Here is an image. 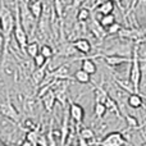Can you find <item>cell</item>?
Returning a JSON list of instances; mask_svg holds the SVG:
<instances>
[{
	"label": "cell",
	"mask_w": 146,
	"mask_h": 146,
	"mask_svg": "<svg viewBox=\"0 0 146 146\" xmlns=\"http://www.w3.org/2000/svg\"><path fill=\"white\" fill-rule=\"evenodd\" d=\"M14 28H13V35H14V40L17 41L18 48L22 51V54H27L26 53V48L28 44V36L26 33V30L23 27V22L21 18V8L19 4L15 1V12H14Z\"/></svg>",
	"instance_id": "6da1fadb"
},
{
	"label": "cell",
	"mask_w": 146,
	"mask_h": 146,
	"mask_svg": "<svg viewBox=\"0 0 146 146\" xmlns=\"http://www.w3.org/2000/svg\"><path fill=\"white\" fill-rule=\"evenodd\" d=\"M142 59H140L139 56V44L135 42L133 50H132V62H131V69H129V81H131L132 86L135 88V92H140V85H141V66L140 62Z\"/></svg>",
	"instance_id": "7a4b0ae2"
},
{
	"label": "cell",
	"mask_w": 146,
	"mask_h": 146,
	"mask_svg": "<svg viewBox=\"0 0 146 146\" xmlns=\"http://www.w3.org/2000/svg\"><path fill=\"white\" fill-rule=\"evenodd\" d=\"M98 144L103 146H122V145H128V140L126 139V136L122 132L114 131L105 135L103 140L98 141Z\"/></svg>",
	"instance_id": "3957f363"
},
{
	"label": "cell",
	"mask_w": 146,
	"mask_h": 146,
	"mask_svg": "<svg viewBox=\"0 0 146 146\" xmlns=\"http://www.w3.org/2000/svg\"><path fill=\"white\" fill-rule=\"evenodd\" d=\"M90 58H103L104 62L108 64L109 67H118L124 63H131L132 58L131 56H124V55H117V54H96Z\"/></svg>",
	"instance_id": "277c9868"
},
{
	"label": "cell",
	"mask_w": 146,
	"mask_h": 146,
	"mask_svg": "<svg viewBox=\"0 0 146 146\" xmlns=\"http://www.w3.org/2000/svg\"><path fill=\"white\" fill-rule=\"evenodd\" d=\"M51 80H68V81H74V77H72L69 74V67L67 64H62L58 68L53 69V71H49L48 74H46L45 80L50 82Z\"/></svg>",
	"instance_id": "5b68a950"
},
{
	"label": "cell",
	"mask_w": 146,
	"mask_h": 146,
	"mask_svg": "<svg viewBox=\"0 0 146 146\" xmlns=\"http://www.w3.org/2000/svg\"><path fill=\"white\" fill-rule=\"evenodd\" d=\"M0 114H1L3 117H5V118L15 122V123H18L19 119H21L19 113H18V110L14 108V105L12 104V100H10L9 96H7L5 103L0 104Z\"/></svg>",
	"instance_id": "8992f818"
},
{
	"label": "cell",
	"mask_w": 146,
	"mask_h": 146,
	"mask_svg": "<svg viewBox=\"0 0 146 146\" xmlns=\"http://www.w3.org/2000/svg\"><path fill=\"white\" fill-rule=\"evenodd\" d=\"M69 101H71V99H69ZM69 117L77 124H81L83 122V118H85V109L80 104L71 101V104H69Z\"/></svg>",
	"instance_id": "52a82bcc"
},
{
	"label": "cell",
	"mask_w": 146,
	"mask_h": 146,
	"mask_svg": "<svg viewBox=\"0 0 146 146\" xmlns=\"http://www.w3.org/2000/svg\"><path fill=\"white\" fill-rule=\"evenodd\" d=\"M41 101L44 104V108L48 113H51L54 109V105H55V101H56V95H55V91L54 88H50L45 95L41 96Z\"/></svg>",
	"instance_id": "ba28073f"
},
{
	"label": "cell",
	"mask_w": 146,
	"mask_h": 146,
	"mask_svg": "<svg viewBox=\"0 0 146 146\" xmlns=\"http://www.w3.org/2000/svg\"><path fill=\"white\" fill-rule=\"evenodd\" d=\"M144 95H141L140 92H131L127 99V104L129 108L132 109H139V108H146L144 104Z\"/></svg>",
	"instance_id": "9c48e42d"
},
{
	"label": "cell",
	"mask_w": 146,
	"mask_h": 146,
	"mask_svg": "<svg viewBox=\"0 0 146 146\" xmlns=\"http://www.w3.org/2000/svg\"><path fill=\"white\" fill-rule=\"evenodd\" d=\"M131 53H132L131 45H127V44H115L113 48L108 49L105 51V54H117V55H124V56H129Z\"/></svg>",
	"instance_id": "30bf717a"
},
{
	"label": "cell",
	"mask_w": 146,
	"mask_h": 146,
	"mask_svg": "<svg viewBox=\"0 0 146 146\" xmlns=\"http://www.w3.org/2000/svg\"><path fill=\"white\" fill-rule=\"evenodd\" d=\"M69 110L68 109H64V118H63V123H62L60 127V145H66L67 144V139H68V135H69Z\"/></svg>",
	"instance_id": "8fae6325"
},
{
	"label": "cell",
	"mask_w": 146,
	"mask_h": 146,
	"mask_svg": "<svg viewBox=\"0 0 146 146\" xmlns=\"http://www.w3.org/2000/svg\"><path fill=\"white\" fill-rule=\"evenodd\" d=\"M104 104H105V106H106V109H108L109 113L115 114V117H118V118H123V115H122V111H121V109H119V104L117 103V101L114 100V99L111 98L110 95L106 96Z\"/></svg>",
	"instance_id": "7c38bea8"
},
{
	"label": "cell",
	"mask_w": 146,
	"mask_h": 146,
	"mask_svg": "<svg viewBox=\"0 0 146 146\" xmlns=\"http://www.w3.org/2000/svg\"><path fill=\"white\" fill-rule=\"evenodd\" d=\"M73 46H74V49L78 51V53H82V54H88L91 51V49H92V46H91V42L87 40V38H77V40L73 41Z\"/></svg>",
	"instance_id": "4fadbf2b"
},
{
	"label": "cell",
	"mask_w": 146,
	"mask_h": 146,
	"mask_svg": "<svg viewBox=\"0 0 146 146\" xmlns=\"http://www.w3.org/2000/svg\"><path fill=\"white\" fill-rule=\"evenodd\" d=\"M48 64H45V66H42V67H37V68H36V71L32 73V80H33V82H35V85L40 86L41 82L45 80L46 74H48V72H49Z\"/></svg>",
	"instance_id": "5bb4252c"
},
{
	"label": "cell",
	"mask_w": 146,
	"mask_h": 146,
	"mask_svg": "<svg viewBox=\"0 0 146 146\" xmlns=\"http://www.w3.org/2000/svg\"><path fill=\"white\" fill-rule=\"evenodd\" d=\"M30 13L36 21H38L42 15V12H44V4L41 0H33L32 3L30 4Z\"/></svg>",
	"instance_id": "9a60e30c"
},
{
	"label": "cell",
	"mask_w": 146,
	"mask_h": 146,
	"mask_svg": "<svg viewBox=\"0 0 146 146\" xmlns=\"http://www.w3.org/2000/svg\"><path fill=\"white\" fill-rule=\"evenodd\" d=\"M81 68L91 76L95 74V73L98 72V66H96V63L92 60V58H90V56H86V58L81 59Z\"/></svg>",
	"instance_id": "2e32d148"
},
{
	"label": "cell",
	"mask_w": 146,
	"mask_h": 146,
	"mask_svg": "<svg viewBox=\"0 0 146 146\" xmlns=\"http://www.w3.org/2000/svg\"><path fill=\"white\" fill-rule=\"evenodd\" d=\"M78 137L80 139H83L87 141V144H94V140H95L96 135L94 132V129L91 127H82L80 128V132H78Z\"/></svg>",
	"instance_id": "e0dca14e"
},
{
	"label": "cell",
	"mask_w": 146,
	"mask_h": 146,
	"mask_svg": "<svg viewBox=\"0 0 146 146\" xmlns=\"http://www.w3.org/2000/svg\"><path fill=\"white\" fill-rule=\"evenodd\" d=\"M73 77H74L76 82L82 83V85L91 82V74H88V73L86 72V71H83L82 68H80L78 71H76L74 74H73Z\"/></svg>",
	"instance_id": "ac0fdd59"
},
{
	"label": "cell",
	"mask_w": 146,
	"mask_h": 146,
	"mask_svg": "<svg viewBox=\"0 0 146 146\" xmlns=\"http://www.w3.org/2000/svg\"><path fill=\"white\" fill-rule=\"evenodd\" d=\"M114 12V3L111 0H106L103 4H100L98 8H96V13H100L101 15L104 14H109V13Z\"/></svg>",
	"instance_id": "d6986e66"
},
{
	"label": "cell",
	"mask_w": 146,
	"mask_h": 146,
	"mask_svg": "<svg viewBox=\"0 0 146 146\" xmlns=\"http://www.w3.org/2000/svg\"><path fill=\"white\" fill-rule=\"evenodd\" d=\"M106 111H108V109H106L105 104L100 103V101H95V105H94V115H95V118L98 119L104 118Z\"/></svg>",
	"instance_id": "ffe728a7"
},
{
	"label": "cell",
	"mask_w": 146,
	"mask_h": 146,
	"mask_svg": "<svg viewBox=\"0 0 146 146\" xmlns=\"http://www.w3.org/2000/svg\"><path fill=\"white\" fill-rule=\"evenodd\" d=\"M94 95H95V101L104 103L106 96L109 95V92L105 90V87H104L103 85H99L98 87H95V90H94Z\"/></svg>",
	"instance_id": "44dd1931"
},
{
	"label": "cell",
	"mask_w": 146,
	"mask_h": 146,
	"mask_svg": "<svg viewBox=\"0 0 146 146\" xmlns=\"http://www.w3.org/2000/svg\"><path fill=\"white\" fill-rule=\"evenodd\" d=\"M123 118H124V121L127 122V124H128V129H140L141 128V126H140V123H139V119H137L136 117L131 115V114H124Z\"/></svg>",
	"instance_id": "7402d4cb"
},
{
	"label": "cell",
	"mask_w": 146,
	"mask_h": 146,
	"mask_svg": "<svg viewBox=\"0 0 146 146\" xmlns=\"http://www.w3.org/2000/svg\"><path fill=\"white\" fill-rule=\"evenodd\" d=\"M114 22H115V15H114L113 13H109V14L101 15V18L99 19V23H100V26L103 28L109 27V26H110L111 23H114Z\"/></svg>",
	"instance_id": "603a6c76"
},
{
	"label": "cell",
	"mask_w": 146,
	"mask_h": 146,
	"mask_svg": "<svg viewBox=\"0 0 146 146\" xmlns=\"http://www.w3.org/2000/svg\"><path fill=\"white\" fill-rule=\"evenodd\" d=\"M91 15V10L88 8H80L77 10V21L81 23H85L86 21L90 19Z\"/></svg>",
	"instance_id": "cb8c5ba5"
},
{
	"label": "cell",
	"mask_w": 146,
	"mask_h": 146,
	"mask_svg": "<svg viewBox=\"0 0 146 146\" xmlns=\"http://www.w3.org/2000/svg\"><path fill=\"white\" fill-rule=\"evenodd\" d=\"M26 53L28 54L30 58H33L35 55H37L40 53V48H38V42L32 41V42L27 44V48H26Z\"/></svg>",
	"instance_id": "d4e9b609"
},
{
	"label": "cell",
	"mask_w": 146,
	"mask_h": 146,
	"mask_svg": "<svg viewBox=\"0 0 146 146\" xmlns=\"http://www.w3.org/2000/svg\"><path fill=\"white\" fill-rule=\"evenodd\" d=\"M38 137H40V135H38V132H37V129H28L27 131V133H26V136H25V139L26 140H28V141L33 145H37V142H38Z\"/></svg>",
	"instance_id": "484cf974"
},
{
	"label": "cell",
	"mask_w": 146,
	"mask_h": 146,
	"mask_svg": "<svg viewBox=\"0 0 146 146\" xmlns=\"http://www.w3.org/2000/svg\"><path fill=\"white\" fill-rule=\"evenodd\" d=\"M121 30H122V26L119 25V23L114 22V23H111L109 27L105 28V33L106 35H118Z\"/></svg>",
	"instance_id": "4316f807"
},
{
	"label": "cell",
	"mask_w": 146,
	"mask_h": 146,
	"mask_svg": "<svg viewBox=\"0 0 146 146\" xmlns=\"http://www.w3.org/2000/svg\"><path fill=\"white\" fill-rule=\"evenodd\" d=\"M40 53L42 54L46 59H51V58H53V55H54L53 48H51L50 45H48V44H45V45L41 46V48H40Z\"/></svg>",
	"instance_id": "83f0119b"
},
{
	"label": "cell",
	"mask_w": 146,
	"mask_h": 146,
	"mask_svg": "<svg viewBox=\"0 0 146 146\" xmlns=\"http://www.w3.org/2000/svg\"><path fill=\"white\" fill-rule=\"evenodd\" d=\"M54 5H55V13L58 15L59 21L62 22L63 19V13H64V5L62 3V0H54Z\"/></svg>",
	"instance_id": "f1b7e54d"
},
{
	"label": "cell",
	"mask_w": 146,
	"mask_h": 146,
	"mask_svg": "<svg viewBox=\"0 0 146 146\" xmlns=\"http://www.w3.org/2000/svg\"><path fill=\"white\" fill-rule=\"evenodd\" d=\"M32 59H33V64H35L36 68H37V67H42L46 64V58L41 53H38L37 55H35Z\"/></svg>",
	"instance_id": "f546056e"
},
{
	"label": "cell",
	"mask_w": 146,
	"mask_h": 146,
	"mask_svg": "<svg viewBox=\"0 0 146 146\" xmlns=\"http://www.w3.org/2000/svg\"><path fill=\"white\" fill-rule=\"evenodd\" d=\"M83 1H85V0H72V4L69 5L68 8H69V9H77V8L80 7Z\"/></svg>",
	"instance_id": "4dcf8cb0"
},
{
	"label": "cell",
	"mask_w": 146,
	"mask_h": 146,
	"mask_svg": "<svg viewBox=\"0 0 146 146\" xmlns=\"http://www.w3.org/2000/svg\"><path fill=\"white\" fill-rule=\"evenodd\" d=\"M104 1H106V0H95V3H94V5H92V8L94 9H96V8L99 7L100 4H103Z\"/></svg>",
	"instance_id": "1f68e13d"
},
{
	"label": "cell",
	"mask_w": 146,
	"mask_h": 146,
	"mask_svg": "<svg viewBox=\"0 0 146 146\" xmlns=\"http://www.w3.org/2000/svg\"><path fill=\"white\" fill-rule=\"evenodd\" d=\"M4 42H5V37H4V33L0 32V49L4 46Z\"/></svg>",
	"instance_id": "d6a6232c"
},
{
	"label": "cell",
	"mask_w": 146,
	"mask_h": 146,
	"mask_svg": "<svg viewBox=\"0 0 146 146\" xmlns=\"http://www.w3.org/2000/svg\"><path fill=\"white\" fill-rule=\"evenodd\" d=\"M111 1H113L114 4H117V5H118V7L121 8V9H123V8H122V4H121V3H122V0H111Z\"/></svg>",
	"instance_id": "836d02e7"
},
{
	"label": "cell",
	"mask_w": 146,
	"mask_h": 146,
	"mask_svg": "<svg viewBox=\"0 0 146 146\" xmlns=\"http://www.w3.org/2000/svg\"><path fill=\"white\" fill-rule=\"evenodd\" d=\"M136 1H137V0H133V1H132V7H131V9H133V7L136 5Z\"/></svg>",
	"instance_id": "e575fe53"
},
{
	"label": "cell",
	"mask_w": 146,
	"mask_h": 146,
	"mask_svg": "<svg viewBox=\"0 0 146 146\" xmlns=\"http://www.w3.org/2000/svg\"><path fill=\"white\" fill-rule=\"evenodd\" d=\"M0 32H3V26H1V18H0Z\"/></svg>",
	"instance_id": "d590c367"
},
{
	"label": "cell",
	"mask_w": 146,
	"mask_h": 146,
	"mask_svg": "<svg viewBox=\"0 0 146 146\" xmlns=\"http://www.w3.org/2000/svg\"><path fill=\"white\" fill-rule=\"evenodd\" d=\"M144 40H145V42H146V32H145V35H144Z\"/></svg>",
	"instance_id": "8d00e7d4"
}]
</instances>
